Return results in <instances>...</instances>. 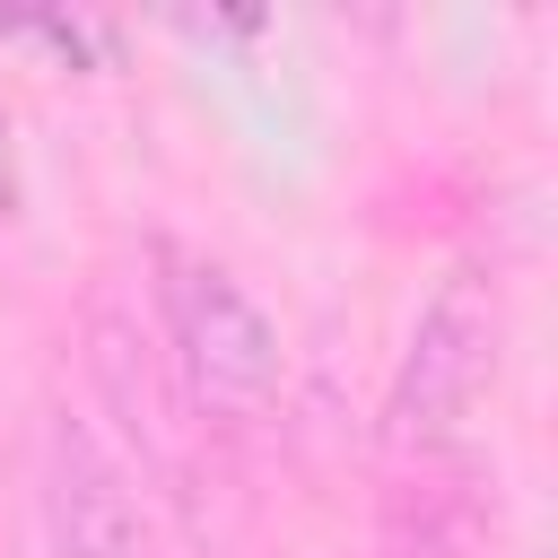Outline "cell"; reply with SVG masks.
Listing matches in <instances>:
<instances>
[{"label":"cell","instance_id":"cell-4","mask_svg":"<svg viewBox=\"0 0 558 558\" xmlns=\"http://www.w3.org/2000/svg\"><path fill=\"white\" fill-rule=\"evenodd\" d=\"M87 366H96V392H105V410L122 418L140 471L183 480V471H192V427H201V410L183 401V384H174V366H166V340H157V331L140 323V305H122L113 288L87 305Z\"/></svg>","mask_w":558,"mask_h":558},{"label":"cell","instance_id":"cell-2","mask_svg":"<svg viewBox=\"0 0 558 558\" xmlns=\"http://www.w3.org/2000/svg\"><path fill=\"white\" fill-rule=\"evenodd\" d=\"M497 279L480 262L445 270L436 296L418 305L410 323V349L392 366V392H384V445H401L410 462L418 453H453V427L471 418V401L488 392L497 375Z\"/></svg>","mask_w":558,"mask_h":558},{"label":"cell","instance_id":"cell-6","mask_svg":"<svg viewBox=\"0 0 558 558\" xmlns=\"http://www.w3.org/2000/svg\"><path fill=\"white\" fill-rule=\"evenodd\" d=\"M17 218V140H9V113H0V227Z\"/></svg>","mask_w":558,"mask_h":558},{"label":"cell","instance_id":"cell-5","mask_svg":"<svg viewBox=\"0 0 558 558\" xmlns=\"http://www.w3.org/2000/svg\"><path fill=\"white\" fill-rule=\"evenodd\" d=\"M384 558H497V506L480 462L418 453L410 480L384 497Z\"/></svg>","mask_w":558,"mask_h":558},{"label":"cell","instance_id":"cell-3","mask_svg":"<svg viewBox=\"0 0 558 558\" xmlns=\"http://www.w3.org/2000/svg\"><path fill=\"white\" fill-rule=\"evenodd\" d=\"M44 541L52 558H166V532L140 497V471L70 410L44 427Z\"/></svg>","mask_w":558,"mask_h":558},{"label":"cell","instance_id":"cell-1","mask_svg":"<svg viewBox=\"0 0 558 558\" xmlns=\"http://www.w3.org/2000/svg\"><path fill=\"white\" fill-rule=\"evenodd\" d=\"M157 340H166V366L183 384V401L209 418H262L279 401V375H288V349H279V323L253 305V288L192 253V244H157Z\"/></svg>","mask_w":558,"mask_h":558}]
</instances>
